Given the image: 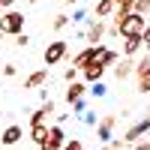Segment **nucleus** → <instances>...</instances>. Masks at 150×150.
Instances as JSON below:
<instances>
[{"label":"nucleus","mask_w":150,"mask_h":150,"mask_svg":"<svg viewBox=\"0 0 150 150\" xmlns=\"http://www.w3.org/2000/svg\"><path fill=\"white\" fill-rule=\"evenodd\" d=\"M144 27H147V18L129 12V15H123V21L117 24V33H120V36H141Z\"/></svg>","instance_id":"obj_1"},{"label":"nucleus","mask_w":150,"mask_h":150,"mask_svg":"<svg viewBox=\"0 0 150 150\" xmlns=\"http://www.w3.org/2000/svg\"><path fill=\"white\" fill-rule=\"evenodd\" d=\"M0 30L9 33V36L21 33V30H24V15H21V12H15V9L3 12V15H0Z\"/></svg>","instance_id":"obj_2"},{"label":"nucleus","mask_w":150,"mask_h":150,"mask_svg":"<svg viewBox=\"0 0 150 150\" xmlns=\"http://www.w3.org/2000/svg\"><path fill=\"white\" fill-rule=\"evenodd\" d=\"M69 54V42L66 39H57V42H48V48H45V66H54V63H60Z\"/></svg>","instance_id":"obj_3"},{"label":"nucleus","mask_w":150,"mask_h":150,"mask_svg":"<svg viewBox=\"0 0 150 150\" xmlns=\"http://www.w3.org/2000/svg\"><path fill=\"white\" fill-rule=\"evenodd\" d=\"M114 126H117V117L114 114H105L102 120L96 123V138L102 141V144H108L111 138H114Z\"/></svg>","instance_id":"obj_4"},{"label":"nucleus","mask_w":150,"mask_h":150,"mask_svg":"<svg viewBox=\"0 0 150 150\" xmlns=\"http://www.w3.org/2000/svg\"><path fill=\"white\" fill-rule=\"evenodd\" d=\"M132 75H138V90L141 93H150V57L138 60L135 69H132Z\"/></svg>","instance_id":"obj_5"},{"label":"nucleus","mask_w":150,"mask_h":150,"mask_svg":"<svg viewBox=\"0 0 150 150\" xmlns=\"http://www.w3.org/2000/svg\"><path fill=\"white\" fill-rule=\"evenodd\" d=\"M102 72H105V63H99L96 57H93L90 63H87V66L81 69V75H84V81H90V84H93V81H99V78H102Z\"/></svg>","instance_id":"obj_6"},{"label":"nucleus","mask_w":150,"mask_h":150,"mask_svg":"<svg viewBox=\"0 0 150 150\" xmlns=\"http://www.w3.org/2000/svg\"><path fill=\"white\" fill-rule=\"evenodd\" d=\"M147 132H150V120H141V123H135V126H129V132H126V138H123V141L135 144V141H141Z\"/></svg>","instance_id":"obj_7"},{"label":"nucleus","mask_w":150,"mask_h":150,"mask_svg":"<svg viewBox=\"0 0 150 150\" xmlns=\"http://www.w3.org/2000/svg\"><path fill=\"white\" fill-rule=\"evenodd\" d=\"M45 144L54 147V150H63V144H66L63 129H60V126H48V141H45Z\"/></svg>","instance_id":"obj_8"},{"label":"nucleus","mask_w":150,"mask_h":150,"mask_svg":"<svg viewBox=\"0 0 150 150\" xmlns=\"http://www.w3.org/2000/svg\"><path fill=\"white\" fill-rule=\"evenodd\" d=\"M102 36H105V24L102 21H90V27H87V42H90V45H99V39H102Z\"/></svg>","instance_id":"obj_9"},{"label":"nucleus","mask_w":150,"mask_h":150,"mask_svg":"<svg viewBox=\"0 0 150 150\" xmlns=\"http://www.w3.org/2000/svg\"><path fill=\"white\" fill-rule=\"evenodd\" d=\"M93 54H96V45H87L84 51H78V54H75L72 66H75V69H84V66H87V63H90V60H93Z\"/></svg>","instance_id":"obj_10"},{"label":"nucleus","mask_w":150,"mask_h":150,"mask_svg":"<svg viewBox=\"0 0 150 150\" xmlns=\"http://www.w3.org/2000/svg\"><path fill=\"white\" fill-rule=\"evenodd\" d=\"M48 114H54V102H51V99H48V102H42V108H39V111H33L30 126H36V123H45V120H48Z\"/></svg>","instance_id":"obj_11"},{"label":"nucleus","mask_w":150,"mask_h":150,"mask_svg":"<svg viewBox=\"0 0 150 150\" xmlns=\"http://www.w3.org/2000/svg\"><path fill=\"white\" fill-rule=\"evenodd\" d=\"M141 36H123V54L132 57V54H138V48H141Z\"/></svg>","instance_id":"obj_12"},{"label":"nucleus","mask_w":150,"mask_h":150,"mask_svg":"<svg viewBox=\"0 0 150 150\" xmlns=\"http://www.w3.org/2000/svg\"><path fill=\"white\" fill-rule=\"evenodd\" d=\"M99 63H105V66H111V63H117V54L111 51V48H102V45H96V54H93Z\"/></svg>","instance_id":"obj_13"},{"label":"nucleus","mask_w":150,"mask_h":150,"mask_svg":"<svg viewBox=\"0 0 150 150\" xmlns=\"http://www.w3.org/2000/svg\"><path fill=\"white\" fill-rule=\"evenodd\" d=\"M30 138L42 147V144L48 141V126H45V123H36V126H30Z\"/></svg>","instance_id":"obj_14"},{"label":"nucleus","mask_w":150,"mask_h":150,"mask_svg":"<svg viewBox=\"0 0 150 150\" xmlns=\"http://www.w3.org/2000/svg\"><path fill=\"white\" fill-rule=\"evenodd\" d=\"M21 135H24L21 126H9V129L3 132V138H0V141H3L6 147H12V144H18V141H21Z\"/></svg>","instance_id":"obj_15"},{"label":"nucleus","mask_w":150,"mask_h":150,"mask_svg":"<svg viewBox=\"0 0 150 150\" xmlns=\"http://www.w3.org/2000/svg\"><path fill=\"white\" fill-rule=\"evenodd\" d=\"M84 90H87V87H84L81 81H69V90H66V102H75V99H81V96H84Z\"/></svg>","instance_id":"obj_16"},{"label":"nucleus","mask_w":150,"mask_h":150,"mask_svg":"<svg viewBox=\"0 0 150 150\" xmlns=\"http://www.w3.org/2000/svg\"><path fill=\"white\" fill-rule=\"evenodd\" d=\"M132 69H135V63L126 57V60H120V66H114V75H117V81H123V78H129L132 75Z\"/></svg>","instance_id":"obj_17"},{"label":"nucleus","mask_w":150,"mask_h":150,"mask_svg":"<svg viewBox=\"0 0 150 150\" xmlns=\"http://www.w3.org/2000/svg\"><path fill=\"white\" fill-rule=\"evenodd\" d=\"M45 78H48V72H45V69H39V72H33L30 78L24 81V87H27V90H33V87H42V84H45Z\"/></svg>","instance_id":"obj_18"},{"label":"nucleus","mask_w":150,"mask_h":150,"mask_svg":"<svg viewBox=\"0 0 150 150\" xmlns=\"http://www.w3.org/2000/svg\"><path fill=\"white\" fill-rule=\"evenodd\" d=\"M114 12V0H96V18H108Z\"/></svg>","instance_id":"obj_19"},{"label":"nucleus","mask_w":150,"mask_h":150,"mask_svg":"<svg viewBox=\"0 0 150 150\" xmlns=\"http://www.w3.org/2000/svg\"><path fill=\"white\" fill-rule=\"evenodd\" d=\"M132 12H135V15H147V12H150V0H135Z\"/></svg>","instance_id":"obj_20"},{"label":"nucleus","mask_w":150,"mask_h":150,"mask_svg":"<svg viewBox=\"0 0 150 150\" xmlns=\"http://www.w3.org/2000/svg\"><path fill=\"white\" fill-rule=\"evenodd\" d=\"M90 93H93V96H96V99H102V96H105V93H108V87H105V84H102V81H93V87H90Z\"/></svg>","instance_id":"obj_21"},{"label":"nucleus","mask_w":150,"mask_h":150,"mask_svg":"<svg viewBox=\"0 0 150 150\" xmlns=\"http://www.w3.org/2000/svg\"><path fill=\"white\" fill-rule=\"evenodd\" d=\"M81 123L84 126H96V114L93 111H81Z\"/></svg>","instance_id":"obj_22"},{"label":"nucleus","mask_w":150,"mask_h":150,"mask_svg":"<svg viewBox=\"0 0 150 150\" xmlns=\"http://www.w3.org/2000/svg\"><path fill=\"white\" fill-rule=\"evenodd\" d=\"M72 21H75V24H84V21H87V9H81V6H78V9L72 12Z\"/></svg>","instance_id":"obj_23"},{"label":"nucleus","mask_w":150,"mask_h":150,"mask_svg":"<svg viewBox=\"0 0 150 150\" xmlns=\"http://www.w3.org/2000/svg\"><path fill=\"white\" fill-rule=\"evenodd\" d=\"M66 24H69V15H54V24H51V27H54V30H63Z\"/></svg>","instance_id":"obj_24"},{"label":"nucleus","mask_w":150,"mask_h":150,"mask_svg":"<svg viewBox=\"0 0 150 150\" xmlns=\"http://www.w3.org/2000/svg\"><path fill=\"white\" fill-rule=\"evenodd\" d=\"M69 105H72V111H75V114L87 111V102H84V96H81V99H75V102H69Z\"/></svg>","instance_id":"obj_25"},{"label":"nucleus","mask_w":150,"mask_h":150,"mask_svg":"<svg viewBox=\"0 0 150 150\" xmlns=\"http://www.w3.org/2000/svg\"><path fill=\"white\" fill-rule=\"evenodd\" d=\"M27 42H30V36L24 33V30H21V33H15V45H18V48H24Z\"/></svg>","instance_id":"obj_26"},{"label":"nucleus","mask_w":150,"mask_h":150,"mask_svg":"<svg viewBox=\"0 0 150 150\" xmlns=\"http://www.w3.org/2000/svg\"><path fill=\"white\" fill-rule=\"evenodd\" d=\"M63 150H84V144H81L78 138H72V141H66V144H63Z\"/></svg>","instance_id":"obj_27"},{"label":"nucleus","mask_w":150,"mask_h":150,"mask_svg":"<svg viewBox=\"0 0 150 150\" xmlns=\"http://www.w3.org/2000/svg\"><path fill=\"white\" fill-rule=\"evenodd\" d=\"M75 75H78V69H75V66H69V69L63 72V78H66V81H75Z\"/></svg>","instance_id":"obj_28"},{"label":"nucleus","mask_w":150,"mask_h":150,"mask_svg":"<svg viewBox=\"0 0 150 150\" xmlns=\"http://www.w3.org/2000/svg\"><path fill=\"white\" fill-rule=\"evenodd\" d=\"M3 75H6V78H12V75H15V63H6V66H3Z\"/></svg>","instance_id":"obj_29"},{"label":"nucleus","mask_w":150,"mask_h":150,"mask_svg":"<svg viewBox=\"0 0 150 150\" xmlns=\"http://www.w3.org/2000/svg\"><path fill=\"white\" fill-rule=\"evenodd\" d=\"M141 39H144V42H150V21H147V27H144V33H141Z\"/></svg>","instance_id":"obj_30"},{"label":"nucleus","mask_w":150,"mask_h":150,"mask_svg":"<svg viewBox=\"0 0 150 150\" xmlns=\"http://www.w3.org/2000/svg\"><path fill=\"white\" fill-rule=\"evenodd\" d=\"M135 150H150V141H144V144H138Z\"/></svg>","instance_id":"obj_31"},{"label":"nucleus","mask_w":150,"mask_h":150,"mask_svg":"<svg viewBox=\"0 0 150 150\" xmlns=\"http://www.w3.org/2000/svg\"><path fill=\"white\" fill-rule=\"evenodd\" d=\"M12 3H15V0H0V6H3V9H6V6H12Z\"/></svg>","instance_id":"obj_32"},{"label":"nucleus","mask_w":150,"mask_h":150,"mask_svg":"<svg viewBox=\"0 0 150 150\" xmlns=\"http://www.w3.org/2000/svg\"><path fill=\"white\" fill-rule=\"evenodd\" d=\"M42 150H54V147H48V144H42Z\"/></svg>","instance_id":"obj_33"},{"label":"nucleus","mask_w":150,"mask_h":150,"mask_svg":"<svg viewBox=\"0 0 150 150\" xmlns=\"http://www.w3.org/2000/svg\"><path fill=\"white\" fill-rule=\"evenodd\" d=\"M3 36H6V33H3V30H0V42H3Z\"/></svg>","instance_id":"obj_34"},{"label":"nucleus","mask_w":150,"mask_h":150,"mask_svg":"<svg viewBox=\"0 0 150 150\" xmlns=\"http://www.w3.org/2000/svg\"><path fill=\"white\" fill-rule=\"evenodd\" d=\"M66 3H78V0H66Z\"/></svg>","instance_id":"obj_35"},{"label":"nucleus","mask_w":150,"mask_h":150,"mask_svg":"<svg viewBox=\"0 0 150 150\" xmlns=\"http://www.w3.org/2000/svg\"><path fill=\"white\" fill-rule=\"evenodd\" d=\"M147 111H150V105H147Z\"/></svg>","instance_id":"obj_36"}]
</instances>
